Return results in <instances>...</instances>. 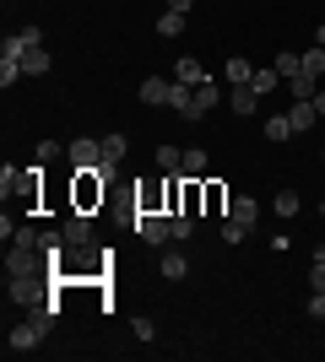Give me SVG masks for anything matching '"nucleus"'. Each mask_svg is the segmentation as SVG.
Returning a JSON list of instances; mask_svg holds the SVG:
<instances>
[{
    "instance_id": "1",
    "label": "nucleus",
    "mask_w": 325,
    "mask_h": 362,
    "mask_svg": "<svg viewBox=\"0 0 325 362\" xmlns=\"http://www.w3.org/2000/svg\"><path fill=\"white\" fill-rule=\"evenodd\" d=\"M103 195H108V173L103 168H76V173H71V211L93 216L98 206H103Z\"/></svg>"
},
{
    "instance_id": "2",
    "label": "nucleus",
    "mask_w": 325,
    "mask_h": 362,
    "mask_svg": "<svg viewBox=\"0 0 325 362\" xmlns=\"http://www.w3.org/2000/svg\"><path fill=\"white\" fill-rule=\"evenodd\" d=\"M130 227H136V238L152 243V249L173 243V216L169 211H136V216H130Z\"/></svg>"
},
{
    "instance_id": "3",
    "label": "nucleus",
    "mask_w": 325,
    "mask_h": 362,
    "mask_svg": "<svg viewBox=\"0 0 325 362\" xmlns=\"http://www.w3.org/2000/svg\"><path fill=\"white\" fill-rule=\"evenodd\" d=\"M65 157H71V168H103V136H76L65 146Z\"/></svg>"
},
{
    "instance_id": "4",
    "label": "nucleus",
    "mask_w": 325,
    "mask_h": 362,
    "mask_svg": "<svg viewBox=\"0 0 325 362\" xmlns=\"http://www.w3.org/2000/svg\"><path fill=\"white\" fill-rule=\"evenodd\" d=\"M217 103H222V87H217L212 76H206L201 87H195V98H190V119H206V114H212Z\"/></svg>"
},
{
    "instance_id": "5",
    "label": "nucleus",
    "mask_w": 325,
    "mask_h": 362,
    "mask_svg": "<svg viewBox=\"0 0 325 362\" xmlns=\"http://www.w3.org/2000/svg\"><path fill=\"white\" fill-rule=\"evenodd\" d=\"M201 189H206V200H201V216H228V184H217V179H201Z\"/></svg>"
},
{
    "instance_id": "6",
    "label": "nucleus",
    "mask_w": 325,
    "mask_h": 362,
    "mask_svg": "<svg viewBox=\"0 0 325 362\" xmlns=\"http://www.w3.org/2000/svg\"><path fill=\"white\" fill-rule=\"evenodd\" d=\"M169 92H173V76H147V81H141V103L169 108Z\"/></svg>"
},
{
    "instance_id": "7",
    "label": "nucleus",
    "mask_w": 325,
    "mask_h": 362,
    "mask_svg": "<svg viewBox=\"0 0 325 362\" xmlns=\"http://www.w3.org/2000/svg\"><path fill=\"white\" fill-rule=\"evenodd\" d=\"M60 233H65V243H93V216L87 211H65Z\"/></svg>"
},
{
    "instance_id": "8",
    "label": "nucleus",
    "mask_w": 325,
    "mask_h": 362,
    "mask_svg": "<svg viewBox=\"0 0 325 362\" xmlns=\"http://www.w3.org/2000/svg\"><path fill=\"white\" fill-rule=\"evenodd\" d=\"M228 216H233L239 227H249V233H255V222H261V200H255V195H233Z\"/></svg>"
},
{
    "instance_id": "9",
    "label": "nucleus",
    "mask_w": 325,
    "mask_h": 362,
    "mask_svg": "<svg viewBox=\"0 0 325 362\" xmlns=\"http://www.w3.org/2000/svg\"><path fill=\"white\" fill-rule=\"evenodd\" d=\"M136 211H169V184H141L136 189Z\"/></svg>"
},
{
    "instance_id": "10",
    "label": "nucleus",
    "mask_w": 325,
    "mask_h": 362,
    "mask_svg": "<svg viewBox=\"0 0 325 362\" xmlns=\"http://www.w3.org/2000/svg\"><path fill=\"white\" fill-rule=\"evenodd\" d=\"M228 108L239 114V119H249V114L261 108V92H255V87H228Z\"/></svg>"
},
{
    "instance_id": "11",
    "label": "nucleus",
    "mask_w": 325,
    "mask_h": 362,
    "mask_svg": "<svg viewBox=\"0 0 325 362\" xmlns=\"http://www.w3.org/2000/svg\"><path fill=\"white\" fill-rule=\"evenodd\" d=\"M125 151H130V141L125 136H103V173L114 179L120 173V163H125Z\"/></svg>"
},
{
    "instance_id": "12",
    "label": "nucleus",
    "mask_w": 325,
    "mask_h": 362,
    "mask_svg": "<svg viewBox=\"0 0 325 362\" xmlns=\"http://www.w3.org/2000/svg\"><path fill=\"white\" fill-rule=\"evenodd\" d=\"M249 87L261 92V98H271V92H277V87H287V81H282V71H277V65H261V71L249 76Z\"/></svg>"
},
{
    "instance_id": "13",
    "label": "nucleus",
    "mask_w": 325,
    "mask_h": 362,
    "mask_svg": "<svg viewBox=\"0 0 325 362\" xmlns=\"http://www.w3.org/2000/svg\"><path fill=\"white\" fill-rule=\"evenodd\" d=\"M173 81H185V87H201L206 81V65L190 60V54H179V65H173Z\"/></svg>"
},
{
    "instance_id": "14",
    "label": "nucleus",
    "mask_w": 325,
    "mask_h": 362,
    "mask_svg": "<svg viewBox=\"0 0 325 362\" xmlns=\"http://www.w3.org/2000/svg\"><path fill=\"white\" fill-rule=\"evenodd\" d=\"M206 168H212V157H206V146H185V179H206Z\"/></svg>"
},
{
    "instance_id": "15",
    "label": "nucleus",
    "mask_w": 325,
    "mask_h": 362,
    "mask_svg": "<svg viewBox=\"0 0 325 362\" xmlns=\"http://www.w3.org/2000/svg\"><path fill=\"white\" fill-rule=\"evenodd\" d=\"M271 65L282 71V81H293V76H304V54H293V49H282V54H271Z\"/></svg>"
},
{
    "instance_id": "16",
    "label": "nucleus",
    "mask_w": 325,
    "mask_h": 362,
    "mask_svg": "<svg viewBox=\"0 0 325 362\" xmlns=\"http://www.w3.org/2000/svg\"><path fill=\"white\" fill-rule=\"evenodd\" d=\"M293 136H298V130H293L287 114H271V119H266V141H277V146H282V141H293Z\"/></svg>"
},
{
    "instance_id": "17",
    "label": "nucleus",
    "mask_w": 325,
    "mask_h": 362,
    "mask_svg": "<svg viewBox=\"0 0 325 362\" xmlns=\"http://www.w3.org/2000/svg\"><path fill=\"white\" fill-rule=\"evenodd\" d=\"M157 168H163V173H179V168H185V146H169V141H163V146H157Z\"/></svg>"
},
{
    "instance_id": "18",
    "label": "nucleus",
    "mask_w": 325,
    "mask_h": 362,
    "mask_svg": "<svg viewBox=\"0 0 325 362\" xmlns=\"http://www.w3.org/2000/svg\"><path fill=\"white\" fill-rule=\"evenodd\" d=\"M190 271V259H185V249H163V276L169 281H179V276Z\"/></svg>"
},
{
    "instance_id": "19",
    "label": "nucleus",
    "mask_w": 325,
    "mask_h": 362,
    "mask_svg": "<svg viewBox=\"0 0 325 362\" xmlns=\"http://www.w3.org/2000/svg\"><path fill=\"white\" fill-rule=\"evenodd\" d=\"M249 76H255V65H249L244 54H233L228 60V87H249Z\"/></svg>"
},
{
    "instance_id": "20",
    "label": "nucleus",
    "mask_w": 325,
    "mask_h": 362,
    "mask_svg": "<svg viewBox=\"0 0 325 362\" xmlns=\"http://www.w3.org/2000/svg\"><path fill=\"white\" fill-rule=\"evenodd\" d=\"M157 33H163V38H179V33H185V11H169V6H163V16H157Z\"/></svg>"
},
{
    "instance_id": "21",
    "label": "nucleus",
    "mask_w": 325,
    "mask_h": 362,
    "mask_svg": "<svg viewBox=\"0 0 325 362\" xmlns=\"http://www.w3.org/2000/svg\"><path fill=\"white\" fill-rule=\"evenodd\" d=\"M190 98H195V87H185V81H173V92H169V108L190 119Z\"/></svg>"
},
{
    "instance_id": "22",
    "label": "nucleus",
    "mask_w": 325,
    "mask_h": 362,
    "mask_svg": "<svg viewBox=\"0 0 325 362\" xmlns=\"http://www.w3.org/2000/svg\"><path fill=\"white\" fill-rule=\"evenodd\" d=\"M304 76H314V81H325V49H304Z\"/></svg>"
},
{
    "instance_id": "23",
    "label": "nucleus",
    "mask_w": 325,
    "mask_h": 362,
    "mask_svg": "<svg viewBox=\"0 0 325 362\" xmlns=\"http://www.w3.org/2000/svg\"><path fill=\"white\" fill-rule=\"evenodd\" d=\"M271 211H277V216H298V189H277Z\"/></svg>"
},
{
    "instance_id": "24",
    "label": "nucleus",
    "mask_w": 325,
    "mask_h": 362,
    "mask_svg": "<svg viewBox=\"0 0 325 362\" xmlns=\"http://www.w3.org/2000/svg\"><path fill=\"white\" fill-rule=\"evenodd\" d=\"M309 292H325V249H314V265H309Z\"/></svg>"
},
{
    "instance_id": "25",
    "label": "nucleus",
    "mask_w": 325,
    "mask_h": 362,
    "mask_svg": "<svg viewBox=\"0 0 325 362\" xmlns=\"http://www.w3.org/2000/svg\"><path fill=\"white\" fill-rule=\"evenodd\" d=\"M190 238H195V216L179 211V216H173V243H190Z\"/></svg>"
},
{
    "instance_id": "26",
    "label": "nucleus",
    "mask_w": 325,
    "mask_h": 362,
    "mask_svg": "<svg viewBox=\"0 0 325 362\" xmlns=\"http://www.w3.org/2000/svg\"><path fill=\"white\" fill-rule=\"evenodd\" d=\"M55 157H65V146H55V141H38V151H33V163H38V168H49Z\"/></svg>"
},
{
    "instance_id": "27",
    "label": "nucleus",
    "mask_w": 325,
    "mask_h": 362,
    "mask_svg": "<svg viewBox=\"0 0 325 362\" xmlns=\"http://www.w3.org/2000/svg\"><path fill=\"white\" fill-rule=\"evenodd\" d=\"M287 92H293V98H314V92H320V81H314V76H293V81H287Z\"/></svg>"
},
{
    "instance_id": "28",
    "label": "nucleus",
    "mask_w": 325,
    "mask_h": 362,
    "mask_svg": "<svg viewBox=\"0 0 325 362\" xmlns=\"http://www.w3.org/2000/svg\"><path fill=\"white\" fill-rule=\"evenodd\" d=\"M249 238V227H239L233 216H222V243H244Z\"/></svg>"
},
{
    "instance_id": "29",
    "label": "nucleus",
    "mask_w": 325,
    "mask_h": 362,
    "mask_svg": "<svg viewBox=\"0 0 325 362\" xmlns=\"http://www.w3.org/2000/svg\"><path fill=\"white\" fill-rule=\"evenodd\" d=\"M16 81H22V65H16V60H0V87H16Z\"/></svg>"
},
{
    "instance_id": "30",
    "label": "nucleus",
    "mask_w": 325,
    "mask_h": 362,
    "mask_svg": "<svg viewBox=\"0 0 325 362\" xmlns=\"http://www.w3.org/2000/svg\"><path fill=\"white\" fill-rule=\"evenodd\" d=\"M309 319H320V325H325V292H309Z\"/></svg>"
},
{
    "instance_id": "31",
    "label": "nucleus",
    "mask_w": 325,
    "mask_h": 362,
    "mask_svg": "<svg viewBox=\"0 0 325 362\" xmlns=\"http://www.w3.org/2000/svg\"><path fill=\"white\" fill-rule=\"evenodd\" d=\"M190 6H195V0H169V11H185V16H190Z\"/></svg>"
},
{
    "instance_id": "32",
    "label": "nucleus",
    "mask_w": 325,
    "mask_h": 362,
    "mask_svg": "<svg viewBox=\"0 0 325 362\" xmlns=\"http://www.w3.org/2000/svg\"><path fill=\"white\" fill-rule=\"evenodd\" d=\"M314 108H320V119H325V87H320V92H314Z\"/></svg>"
},
{
    "instance_id": "33",
    "label": "nucleus",
    "mask_w": 325,
    "mask_h": 362,
    "mask_svg": "<svg viewBox=\"0 0 325 362\" xmlns=\"http://www.w3.org/2000/svg\"><path fill=\"white\" fill-rule=\"evenodd\" d=\"M314 44H320V49H325V22H320V28H314Z\"/></svg>"
},
{
    "instance_id": "34",
    "label": "nucleus",
    "mask_w": 325,
    "mask_h": 362,
    "mask_svg": "<svg viewBox=\"0 0 325 362\" xmlns=\"http://www.w3.org/2000/svg\"><path fill=\"white\" fill-rule=\"evenodd\" d=\"M163 6H169V0H163Z\"/></svg>"
}]
</instances>
